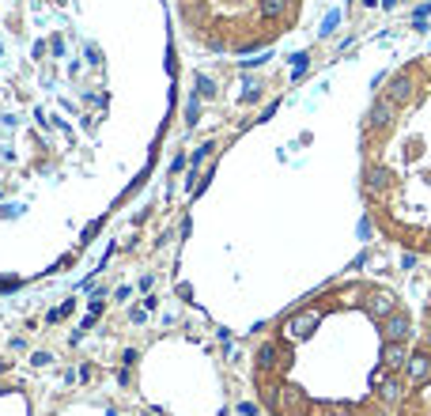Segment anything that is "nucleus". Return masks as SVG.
Returning a JSON list of instances; mask_svg holds the SVG:
<instances>
[{"mask_svg":"<svg viewBox=\"0 0 431 416\" xmlns=\"http://www.w3.org/2000/svg\"><path fill=\"white\" fill-rule=\"evenodd\" d=\"M363 193L401 231L420 224V250L431 254V50L379 80L363 114Z\"/></svg>","mask_w":431,"mask_h":416,"instance_id":"f257e3e1","label":"nucleus"},{"mask_svg":"<svg viewBox=\"0 0 431 416\" xmlns=\"http://www.w3.org/2000/svg\"><path fill=\"white\" fill-rule=\"evenodd\" d=\"M363 310H367L374 322H382V318H390L393 310H401V303H397V295L386 292V288H371L363 295Z\"/></svg>","mask_w":431,"mask_h":416,"instance_id":"f03ea898","label":"nucleus"},{"mask_svg":"<svg viewBox=\"0 0 431 416\" xmlns=\"http://www.w3.org/2000/svg\"><path fill=\"white\" fill-rule=\"evenodd\" d=\"M382 337L409 345V337H412V318H409V310H393L390 318H382Z\"/></svg>","mask_w":431,"mask_h":416,"instance_id":"7ed1b4c3","label":"nucleus"},{"mask_svg":"<svg viewBox=\"0 0 431 416\" xmlns=\"http://www.w3.org/2000/svg\"><path fill=\"white\" fill-rule=\"evenodd\" d=\"M405 367H409V382H412V386H424V382H431V352H428V348L412 352Z\"/></svg>","mask_w":431,"mask_h":416,"instance_id":"20e7f679","label":"nucleus"},{"mask_svg":"<svg viewBox=\"0 0 431 416\" xmlns=\"http://www.w3.org/2000/svg\"><path fill=\"white\" fill-rule=\"evenodd\" d=\"M318 322H322V310H303V314H295L292 322H288V337H295V340H303V337H311V333L318 329Z\"/></svg>","mask_w":431,"mask_h":416,"instance_id":"39448f33","label":"nucleus"},{"mask_svg":"<svg viewBox=\"0 0 431 416\" xmlns=\"http://www.w3.org/2000/svg\"><path fill=\"white\" fill-rule=\"evenodd\" d=\"M382 359H386V367L397 371V367L409 364V348L401 345V340H386V345H382Z\"/></svg>","mask_w":431,"mask_h":416,"instance_id":"423d86ee","label":"nucleus"},{"mask_svg":"<svg viewBox=\"0 0 431 416\" xmlns=\"http://www.w3.org/2000/svg\"><path fill=\"white\" fill-rule=\"evenodd\" d=\"M276 356H280V348H276V345H265V348L257 352V367H261V371H273V367H276Z\"/></svg>","mask_w":431,"mask_h":416,"instance_id":"0eeeda50","label":"nucleus"},{"mask_svg":"<svg viewBox=\"0 0 431 416\" xmlns=\"http://www.w3.org/2000/svg\"><path fill=\"white\" fill-rule=\"evenodd\" d=\"M401 394H405V386L397 382V378H390V382H382V401H401Z\"/></svg>","mask_w":431,"mask_h":416,"instance_id":"6e6552de","label":"nucleus"},{"mask_svg":"<svg viewBox=\"0 0 431 416\" xmlns=\"http://www.w3.org/2000/svg\"><path fill=\"white\" fill-rule=\"evenodd\" d=\"M197 95H216V80H209V76H197Z\"/></svg>","mask_w":431,"mask_h":416,"instance_id":"1a4fd4ad","label":"nucleus"},{"mask_svg":"<svg viewBox=\"0 0 431 416\" xmlns=\"http://www.w3.org/2000/svg\"><path fill=\"white\" fill-rule=\"evenodd\" d=\"M185 122H190V125H197V122H201V103H197V99L190 103V110H185Z\"/></svg>","mask_w":431,"mask_h":416,"instance_id":"9d476101","label":"nucleus"},{"mask_svg":"<svg viewBox=\"0 0 431 416\" xmlns=\"http://www.w3.org/2000/svg\"><path fill=\"white\" fill-rule=\"evenodd\" d=\"M424 348H428V352H431V329L424 333Z\"/></svg>","mask_w":431,"mask_h":416,"instance_id":"9b49d317","label":"nucleus"}]
</instances>
